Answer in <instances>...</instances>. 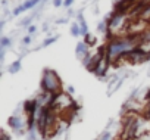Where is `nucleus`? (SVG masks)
<instances>
[{"instance_id": "nucleus-1", "label": "nucleus", "mask_w": 150, "mask_h": 140, "mask_svg": "<svg viewBox=\"0 0 150 140\" xmlns=\"http://www.w3.org/2000/svg\"><path fill=\"white\" fill-rule=\"evenodd\" d=\"M41 90L49 93H60L62 90V80L57 75L54 69L44 68L43 77H41Z\"/></svg>"}, {"instance_id": "nucleus-2", "label": "nucleus", "mask_w": 150, "mask_h": 140, "mask_svg": "<svg viewBox=\"0 0 150 140\" xmlns=\"http://www.w3.org/2000/svg\"><path fill=\"white\" fill-rule=\"evenodd\" d=\"M109 65H110V60H109L108 56H105V58H102V59L96 63V66H94V69H93L91 72H93L96 77H99V78H105L106 74H108Z\"/></svg>"}, {"instance_id": "nucleus-3", "label": "nucleus", "mask_w": 150, "mask_h": 140, "mask_svg": "<svg viewBox=\"0 0 150 140\" xmlns=\"http://www.w3.org/2000/svg\"><path fill=\"white\" fill-rule=\"evenodd\" d=\"M41 2H43V0H27V2H24L22 5L16 6V8L12 11V16H19L21 14H24V12H27V11L35 8L37 5H41Z\"/></svg>"}, {"instance_id": "nucleus-4", "label": "nucleus", "mask_w": 150, "mask_h": 140, "mask_svg": "<svg viewBox=\"0 0 150 140\" xmlns=\"http://www.w3.org/2000/svg\"><path fill=\"white\" fill-rule=\"evenodd\" d=\"M88 53H90V46L86 41H78L77 43V47H75V55H77V58L83 59Z\"/></svg>"}, {"instance_id": "nucleus-5", "label": "nucleus", "mask_w": 150, "mask_h": 140, "mask_svg": "<svg viewBox=\"0 0 150 140\" xmlns=\"http://www.w3.org/2000/svg\"><path fill=\"white\" fill-rule=\"evenodd\" d=\"M9 125H11V128H12V130H16V131H19V130L22 128L24 122H22V119H21L19 117L13 115V117H11V118H9Z\"/></svg>"}, {"instance_id": "nucleus-6", "label": "nucleus", "mask_w": 150, "mask_h": 140, "mask_svg": "<svg viewBox=\"0 0 150 140\" xmlns=\"http://www.w3.org/2000/svg\"><path fill=\"white\" fill-rule=\"evenodd\" d=\"M122 81H124V78H115V80H112V81L109 83V90H108V93L112 95L113 92H116V90L121 87Z\"/></svg>"}, {"instance_id": "nucleus-7", "label": "nucleus", "mask_w": 150, "mask_h": 140, "mask_svg": "<svg viewBox=\"0 0 150 140\" xmlns=\"http://www.w3.org/2000/svg\"><path fill=\"white\" fill-rule=\"evenodd\" d=\"M21 66H22L21 59H18V60L12 62V63H11V66H9V72H11V74H16V72H19V71H21Z\"/></svg>"}, {"instance_id": "nucleus-8", "label": "nucleus", "mask_w": 150, "mask_h": 140, "mask_svg": "<svg viewBox=\"0 0 150 140\" xmlns=\"http://www.w3.org/2000/svg\"><path fill=\"white\" fill-rule=\"evenodd\" d=\"M71 36H74V37L81 36V27H80V24H78V22L71 24Z\"/></svg>"}, {"instance_id": "nucleus-9", "label": "nucleus", "mask_w": 150, "mask_h": 140, "mask_svg": "<svg viewBox=\"0 0 150 140\" xmlns=\"http://www.w3.org/2000/svg\"><path fill=\"white\" fill-rule=\"evenodd\" d=\"M11 46H12V40L8 36H3L2 38H0V47H2V49H8Z\"/></svg>"}, {"instance_id": "nucleus-10", "label": "nucleus", "mask_w": 150, "mask_h": 140, "mask_svg": "<svg viewBox=\"0 0 150 140\" xmlns=\"http://www.w3.org/2000/svg\"><path fill=\"white\" fill-rule=\"evenodd\" d=\"M84 41H86V43H87V44H88L90 47H93V46L96 44L97 38H96V37H94L93 34H90V33H88L87 36H84Z\"/></svg>"}, {"instance_id": "nucleus-11", "label": "nucleus", "mask_w": 150, "mask_h": 140, "mask_svg": "<svg viewBox=\"0 0 150 140\" xmlns=\"http://www.w3.org/2000/svg\"><path fill=\"white\" fill-rule=\"evenodd\" d=\"M57 38H59L57 36H54V37H47V38H46V40H44V41L41 43V46H40V49H41V47H47V46H50V44H53V43H54V41H56Z\"/></svg>"}, {"instance_id": "nucleus-12", "label": "nucleus", "mask_w": 150, "mask_h": 140, "mask_svg": "<svg viewBox=\"0 0 150 140\" xmlns=\"http://www.w3.org/2000/svg\"><path fill=\"white\" fill-rule=\"evenodd\" d=\"M35 18V15H31V16H27V18H24L21 22H19V25L21 27H30V24H31V21Z\"/></svg>"}, {"instance_id": "nucleus-13", "label": "nucleus", "mask_w": 150, "mask_h": 140, "mask_svg": "<svg viewBox=\"0 0 150 140\" xmlns=\"http://www.w3.org/2000/svg\"><path fill=\"white\" fill-rule=\"evenodd\" d=\"M31 41H33V37H31L30 34H28V36H25V37L22 38V44H25V46H27V44H30Z\"/></svg>"}, {"instance_id": "nucleus-14", "label": "nucleus", "mask_w": 150, "mask_h": 140, "mask_svg": "<svg viewBox=\"0 0 150 140\" xmlns=\"http://www.w3.org/2000/svg\"><path fill=\"white\" fill-rule=\"evenodd\" d=\"M53 6H54V8L63 6V0H53Z\"/></svg>"}, {"instance_id": "nucleus-15", "label": "nucleus", "mask_w": 150, "mask_h": 140, "mask_svg": "<svg viewBox=\"0 0 150 140\" xmlns=\"http://www.w3.org/2000/svg\"><path fill=\"white\" fill-rule=\"evenodd\" d=\"M35 31H37V27H35V25H30V27H28V34H30V36L34 34Z\"/></svg>"}, {"instance_id": "nucleus-16", "label": "nucleus", "mask_w": 150, "mask_h": 140, "mask_svg": "<svg viewBox=\"0 0 150 140\" xmlns=\"http://www.w3.org/2000/svg\"><path fill=\"white\" fill-rule=\"evenodd\" d=\"M72 3H74V0H63V6L65 8H71Z\"/></svg>"}, {"instance_id": "nucleus-17", "label": "nucleus", "mask_w": 150, "mask_h": 140, "mask_svg": "<svg viewBox=\"0 0 150 140\" xmlns=\"http://www.w3.org/2000/svg\"><path fill=\"white\" fill-rule=\"evenodd\" d=\"M74 92H75V89H74L72 86H69V87H68V93H69V95H72Z\"/></svg>"}, {"instance_id": "nucleus-18", "label": "nucleus", "mask_w": 150, "mask_h": 140, "mask_svg": "<svg viewBox=\"0 0 150 140\" xmlns=\"http://www.w3.org/2000/svg\"><path fill=\"white\" fill-rule=\"evenodd\" d=\"M66 21H68V18H62V19H57V24H63Z\"/></svg>"}, {"instance_id": "nucleus-19", "label": "nucleus", "mask_w": 150, "mask_h": 140, "mask_svg": "<svg viewBox=\"0 0 150 140\" xmlns=\"http://www.w3.org/2000/svg\"><path fill=\"white\" fill-rule=\"evenodd\" d=\"M146 99L149 100V106H150V90L147 92V95H146Z\"/></svg>"}]
</instances>
